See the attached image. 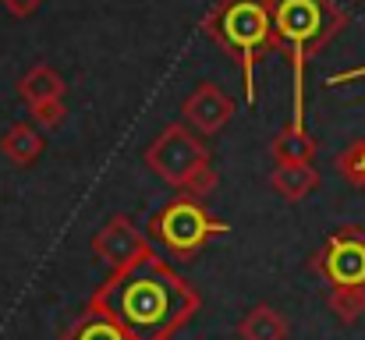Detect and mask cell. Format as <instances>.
Wrapping results in <instances>:
<instances>
[{"label":"cell","instance_id":"ac0fdd59","mask_svg":"<svg viewBox=\"0 0 365 340\" xmlns=\"http://www.w3.org/2000/svg\"><path fill=\"white\" fill-rule=\"evenodd\" d=\"M0 4L7 7V14H14V18H29V14L39 11L43 0H0Z\"/></svg>","mask_w":365,"mask_h":340},{"label":"cell","instance_id":"e0dca14e","mask_svg":"<svg viewBox=\"0 0 365 340\" xmlns=\"http://www.w3.org/2000/svg\"><path fill=\"white\" fill-rule=\"evenodd\" d=\"M64 117H68L64 100H50V103L32 107V120H36L39 128H61V124H64Z\"/></svg>","mask_w":365,"mask_h":340},{"label":"cell","instance_id":"52a82bcc","mask_svg":"<svg viewBox=\"0 0 365 340\" xmlns=\"http://www.w3.org/2000/svg\"><path fill=\"white\" fill-rule=\"evenodd\" d=\"M93 255H96L110 273H124V269L145 262V259L156 255V252H153L149 237L131 224L128 217H110L107 224L96 230V237H93Z\"/></svg>","mask_w":365,"mask_h":340},{"label":"cell","instance_id":"ffe728a7","mask_svg":"<svg viewBox=\"0 0 365 340\" xmlns=\"http://www.w3.org/2000/svg\"><path fill=\"white\" fill-rule=\"evenodd\" d=\"M269 4H273V0H269Z\"/></svg>","mask_w":365,"mask_h":340},{"label":"cell","instance_id":"4fadbf2b","mask_svg":"<svg viewBox=\"0 0 365 340\" xmlns=\"http://www.w3.org/2000/svg\"><path fill=\"white\" fill-rule=\"evenodd\" d=\"M316 156V138L305 131V124H287L277 138H273V160L280 163H312Z\"/></svg>","mask_w":365,"mask_h":340},{"label":"cell","instance_id":"2e32d148","mask_svg":"<svg viewBox=\"0 0 365 340\" xmlns=\"http://www.w3.org/2000/svg\"><path fill=\"white\" fill-rule=\"evenodd\" d=\"M337 174H341L348 185H355V188L365 192V135L355 138V142L337 156Z\"/></svg>","mask_w":365,"mask_h":340},{"label":"cell","instance_id":"6da1fadb","mask_svg":"<svg viewBox=\"0 0 365 340\" xmlns=\"http://www.w3.org/2000/svg\"><path fill=\"white\" fill-rule=\"evenodd\" d=\"M86 309L118 323L128 340H174L199 316L202 298L174 266L149 255L124 273H110Z\"/></svg>","mask_w":365,"mask_h":340},{"label":"cell","instance_id":"9c48e42d","mask_svg":"<svg viewBox=\"0 0 365 340\" xmlns=\"http://www.w3.org/2000/svg\"><path fill=\"white\" fill-rule=\"evenodd\" d=\"M269 188L287 202H302L319 188V170L312 163H280L269 174Z\"/></svg>","mask_w":365,"mask_h":340},{"label":"cell","instance_id":"8fae6325","mask_svg":"<svg viewBox=\"0 0 365 340\" xmlns=\"http://www.w3.org/2000/svg\"><path fill=\"white\" fill-rule=\"evenodd\" d=\"M291 323L273 309V305H255L248 309L238 323V337L242 340H287Z\"/></svg>","mask_w":365,"mask_h":340},{"label":"cell","instance_id":"5bb4252c","mask_svg":"<svg viewBox=\"0 0 365 340\" xmlns=\"http://www.w3.org/2000/svg\"><path fill=\"white\" fill-rule=\"evenodd\" d=\"M61 340H128V337L121 334V326H118V323H110L107 316H100V312L86 309V312L71 323V330H68Z\"/></svg>","mask_w":365,"mask_h":340},{"label":"cell","instance_id":"3957f363","mask_svg":"<svg viewBox=\"0 0 365 340\" xmlns=\"http://www.w3.org/2000/svg\"><path fill=\"white\" fill-rule=\"evenodd\" d=\"M202 32L242 68L245 100L255 103V64L277 50L269 0H217L202 18Z\"/></svg>","mask_w":365,"mask_h":340},{"label":"cell","instance_id":"7c38bea8","mask_svg":"<svg viewBox=\"0 0 365 340\" xmlns=\"http://www.w3.org/2000/svg\"><path fill=\"white\" fill-rule=\"evenodd\" d=\"M43 149H46V142H43V135H39L32 124H11V128L4 131V138H0V153H4L11 163H18V167L36 163V160L43 156Z\"/></svg>","mask_w":365,"mask_h":340},{"label":"cell","instance_id":"9a60e30c","mask_svg":"<svg viewBox=\"0 0 365 340\" xmlns=\"http://www.w3.org/2000/svg\"><path fill=\"white\" fill-rule=\"evenodd\" d=\"M327 305L344 326H355L365 316V287H334L327 294Z\"/></svg>","mask_w":365,"mask_h":340},{"label":"cell","instance_id":"ba28073f","mask_svg":"<svg viewBox=\"0 0 365 340\" xmlns=\"http://www.w3.org/2000/svg\"><path fill=\"white\" fill-rule=\"evenodd\" d=\"M181 117H185V124H188L195 135L206 138V135H217V131L235 117V100H231L220 86L202 82V86H195V89L185 96Z\"/></svg>","mask_w":365,"mask_h":340},{"label":"cell","instance_id":"30bf717a","mask_svg":"<svg viewBox=\"0 0 365 340\" xmlns=\"http://www.w3.org/2000/svg\"><path fill=\"white\" fill-rule=\"evenodd\" d=\"M64 78L50 68V64H36L32 71H25L21 75V82H18V93H21V100L29 103V110L32 107H39V103H50V100H64Z\"/></svg>","mask_w":365,"mask_h":340},{"label":"cell","instance_id":"d6986e66","mask_svg":"<svg viewBox=\"0 0 365 340\" xmlns=\"http://www.w3.org/2000/svg\"><path fill=\"white\" fill-rule=\"evenodd\" d=\"M365 68H359V71H348V75H337V78H330V86H337V82H348V78H362Z\"/></svg>","mask_w":365,"mask_h":340},{"label":"cell","instance_id":"8992f818","mask_svg":"<svg viewBox=\"0 0 365 340\" xmlns=\"http://www.w3.org/2000/svg\"><path fill=\"white\" fill-rule=\"evenodd\" d=\"M309 269L334 287H365V230L359 224L337 227L309 259Z\"/></svg>","mask_w":365,"mask_h":340},{"label":"cell","instance_id":"5b68a950","mask_svg":"<svg viewBox=\"0 0 365 340\" xmlns=\"http://www.w3.org/2000/svg\"><path fill=\"white\" fill-rule=\"evenodd\" d=\"M224 234H231V227L224 224L220 217H213L199 199H188V195H181V199H170L163 210H156V217L149 220V237L153 241H160L174 259H181V262H188V259H195L210 241H217V237H224Z\"/></svg>","mask_w":365,"mask_h":340},{"label":"cell","instance_id":"7a4b0ae2","mask_svg":"<svg viewBox=\"0 0 365 340\" xmlns=\"http://www.w3.org/2000/svg\"><path fill=\"white\" fill-rule=\"evenodd\" d=\"M273 43L291 64L294 103L291 120L305 124V68L309 61L334 43L341 29H348V11L337 0H273Z\"/></svg>","mask_w":365,"mask_h":340},{"label":"cell","instance_id":"277c9868","mask_svg":"<svg viewBox=\"0 0 365 340\" xmlns=\"http://www.w3.org/2000/svg\"><path fill=\"white\" fill-rule=\"evenodd\" d=\"M145 167L188 199H206L217 188V170L210 163V145L185 120L167 124L145 145Z\"/></svg>","mask_w":365,"mask_h":340}]
</instances>
